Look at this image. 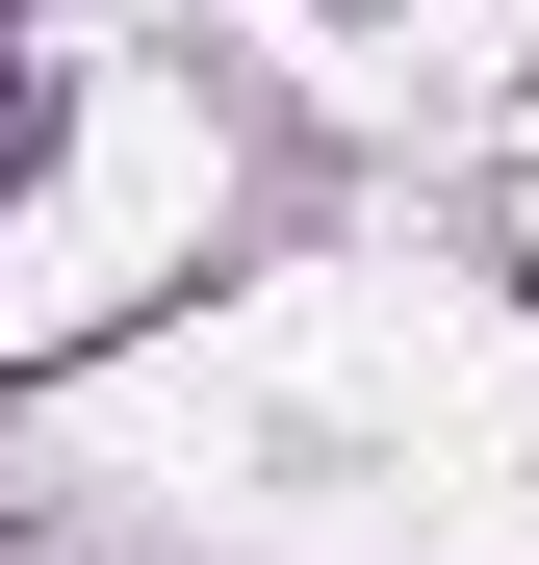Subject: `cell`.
<instances>
[{"label":"cell","mask_w":539,"mask_h":565,"mask_svg":"<svg viewBox=\"0 0 539 565\" xmlns=\"http://www.w3.org/2000/svg\"><path fill=\"white\" fill-rule=\"evenodd\" d=\"M26 180H52V52L0 26V206H26Z\"/></svg>","instance_id":"obj_1"}]
</instances>
